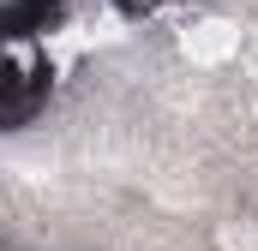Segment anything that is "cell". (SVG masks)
<instances>
[{"label": "cell", "mask_w": 258, "mask_h": 251, "mask_svg": "<svg viewBox=\"0 0 258 251\" xmlns=\"http://www.w3.org/2000/svg\"><path fill=\"white\" fill-rule=\"evenodd\" d=\"M108 6H114L120 18H150V12H162L168 0H108Z\"/></svg>", "instance_id": "obj_1"}]
</instances>
